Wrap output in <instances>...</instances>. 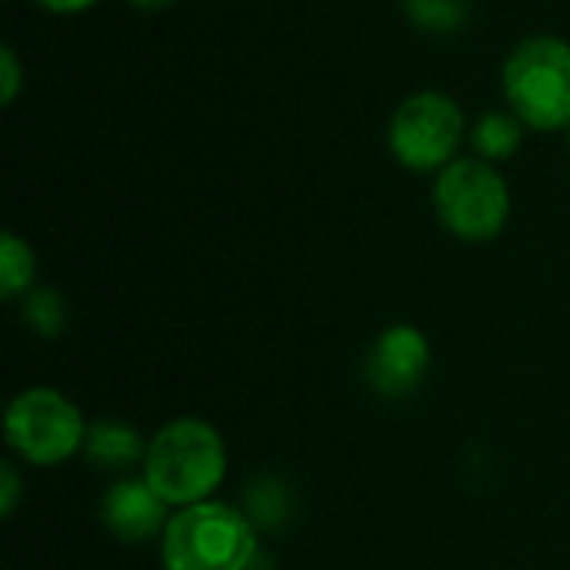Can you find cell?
Returning a JSON list of instances; mask_svg holds the SVG:
<instances>
[{
  "label": "cell",
  "mask_w": 570,
  "mask_h": 570,
  "mask_svg": "<svg viewBox=\"0 0 570 570\" xmlns=\"http://www.w3.org/2000/svg\"><path fill=\"white\" fill-rule=\"evenodd\" d=\"M227 478V448L214 424L200 417H177L164 424L144 458V481L170 508L214 501Z\"/></svg>",
  "instance_id": "6da1fadb"
},
{
  "label": "cell",
  "mask_w": 570,
  "mask_h": 570,
  "mask_svg": "<svg viewBox=\"0 0 570 570\" xmlns=\"http://www.w3.org/2000/svg\"><path fill=\"white\" fill-rule=\"evenodd\" d=\"M257 554L254 521L224 501L174 511L160 538L164 570H250Z\"/></svg>",
  "instance_id": "7a4b0ae2"
},
{
  "label": "cell",
  "mask_w": 570,
  "mask_h": 570,
  "mask_svg": "<svg viewBox=\"0 0 570 570\" xmlns=\"http://www.w3.org/2000/svg\"><path fill=\"white\" fill-rule=\"evenodd\" d=\"M501 90L528 130H568L570 43L554 33L524 37L501 67Z\"/></svg>",
  "instance_id": "3957f363"
},
{
  "label": "cell",
  "mask_w": 570,
  "mask_h": 570,
  "mask_svg": "<svg viewBox=\"0 0 570 570\" xmlns=\"http://www.w3.org/2000/svg\"><path fill=\"white\" fill-rule=\"evenodd\" d=\"M434 210L448 234L468 244H484L511 220V187L498 164L458 157L434 180Z\"/></svg>",
  "instance_id": "277c9868"
},
{
  "label": "cell",
  "mask_w": 570,
  "mask_h": 570,
  "mask_svg": "<svg viewBox=\"0 0 570 570\" xmlns=\"http://www.w3.org/2000/svg\"><path fill=\"white\" fill-rule=\"evenodd\" d=\"M464 137V110L444 90H417L404 97L387 124L391 157L414 174H441L451 160H458Z\"/></svg>",
  "instance_id": "5b68a950"
},
{
  "label": "cell",
  "mask_w": 570,
  "mask_h": 570,
  "mask_svg": "<svg viewBox=\"0 0 570 570\" xmlns=\"http://www.w3.org/2000/svg\"><path fill=\"white\" fill-rule=\"evenodd\" d=\"M87 421L80 407L53 387L20 391L3 414L10 451L33 468H57L83 451Z\"/></svg>",
  "instance_id": "8992f818"
},
{
  "label": "cell",
  "mask_w": 570,
  "mask_h": 570,
  "mask_svg": "<svg viewBox=\"0 0 570 570\" xmlns=\"http://www.w3.org/2000/svg\"><path fill=\"white\" fill-rule=\"evenodd\" d=\"M428 371H431V341L414 324L384 327L364 357V377L371 391L391 401L414 394L424 384Z\"/></svg>",
  "instance_id": "52a82bcc"
},
{
  "label": "cell",
  "mask_w": 570,
  "mask_h": 570,
  "mask_svg": "<svg viewBox=\"0 0 570 570\" xmlns=\"http://www.w3.org/2000/svg\"><path fill=\"white\" fill-rule=\"evenodd\" d=\"M100 524L120 544H147L164 538L170 524V504L140 478H124L100 498Z\"/></svg>",
  "instance_id": "ba28073f"
},
{
  "label": "cell",
  "mask_w": 570,
  "mask_h": 570,
  "mask_svg": "<svg viewBox=\"0 0 570 570\" xmlns=\"http://www.w3.org/2000/svg\"><path fill=\"white\" fill-rule=\"evenodd\" d=\"M147 444L150 441H144L140 431L124 421H94L87 428L83 458L100 471H127L134 464L144 468Z\"/></svg>",
  "instance_id": "9c48e42d"
},
{
  "label": "cell",
  "mask_w": 570,
  "mask_h": 570,
  "mask_svg": "<svg viewBox=\"0 0 570 570\" xmlns=\"http://www.w3.org/2000/svg\"><path fill=\"white\" fill-rule=\"evenodd\" d=\"M524 130L528 124L514 110H488L468 127V140H471L474 157L488 164H504L521 150Z\"/></svg>",
  "instance_id": "30bf717a"
},
{
  "label": "cell",
  "mask_w": 570,
  "mask_h": 570,
  "mask_svg": "<svg viewBox=\"0 0 570 570\" xmlns=\"http://www.w3.org/2000/svg\"><path fill=\"white\" fill-rule=\"evenodd\" d=\"M33 281H37V257H33V247L17 237V234H3L0 237V297L3 301H13V297H23L33 291Z\"/></svg>",
  "instance_id": "8fae6325"
},
{
  "label": "cell",
  "mask_w": 570,
  "mask_h": 570,
  "mask_svg": "<svg viewBox=\"0 0 570 570\" xmlns=\"http://www.w3.org/2000/svg\"><path fill=\"white\" fill-rule=\"evenodd\" d=\"M20 314H23V324H27L37 337H43V341L60 337V334L67 331V317H70V314H67L63 294L53 291V287H33L30 294H23Z\"/></svg>",
  "instance_id": "7c38bea8"
},
{
  "label": "cell",
  "mask_w": 570,
  "mask_h": 570,
  "mask_svg": "<svg viewBox=\"0 0 570 570\" xmlns=\"http://www.w3.org/2000/svg\"><path fill=\"white\" fill-rule=\"evenodd\" d=\"M401 3L411 23L428 33H458L471 17V0H401Z\"/></svg>",
  "instance_id": "4fadbf2b"
},
{
  "label": "cell",
  "mask_w": 570,
  "mask_h": 570,
  "mask_svg": "<svg viewBox=\"0 0 570 570\" xmlns=\"http://www.w3.org/2000/svg\"><path fill=\"white\" fill-rule=\"evenodd\" d=\"M247 518L254 521V528H281L287 518V488L277 478H261L257 484H250L247 494Z\"/></svg>",
  "instance_id": "5bb4252c"
},
{
  "label": "cell",
  "mask_w": 570,
  "mask_h": 570,
  "mask_svg": "<svg viewBox=\"0 0 570 570\" xmlns=\"http://www.w3.org/2000/svg\"><path fill=\"white\" fill-rule=\"evenodd\" d=\"M20 87H23L20 57H17V50H13L10 43H3V47H0V104L10 107V104L17 100Z\"/></svg>",
  "instance_id": "9a60e30c"
},
{
  "label": "cell",
  "mask_w": 570,
  "mask_h": 570,
  "mask_svg": "<svg viewBox=\"0 0 570 570\" xmlns=\"http://www.w3.org/2000/svg\"><path fill=\"white\" fill-rule=\"evenodd\" d=\"M17 501H20V474L13 461H3L0 464V514L10 518L17 511Z\"/></svg>",
  "instance_id": "2e32d148"
},
{
  "label": "cell",
  "mask_w": 570,
  "mask_h": 570,
  "mask_svg": "<svg viewBox=\"0 0 570 570\" xmlns=\"http://www.w3.org/2000/svg\"><path fill=\"white\" fill-rule=\"evenodd\" d=\"M33 3L43 7V10H50V13H83L94 3H100V0H33Z\"/></svg>",
  "instance_id": "e0dca14e"
},
{
  "label": "cell",
  "mask_w": 570,
  "mask_h": 570,
  "mask_svg": "<svg viewBox=\"0 0 570 570\" xmlns=\"http://www.w3.org/2000/svg\"><path fill=\"white\" fill-rule=\"evenodd\" d=\"M134 10H144V13H157V10H167L174 0H127Z\"/></svg>",
  "instance_id": "ac0fdd59"
},
{
  "label": "cell",
  "mask_w": 570,
  "mask_h": 570,
  "mask_svg": "<svg viewBox=\"0 0 570 570\" xmlns=\"http://www.w3.org/2000/svg\"><path fill=\"white\" fill-rule=\"evenodd\" d=\"M568 144H570V124H568Z\"/></svg>",
  "instance_id": "d6986e66"
}]
</instances>
